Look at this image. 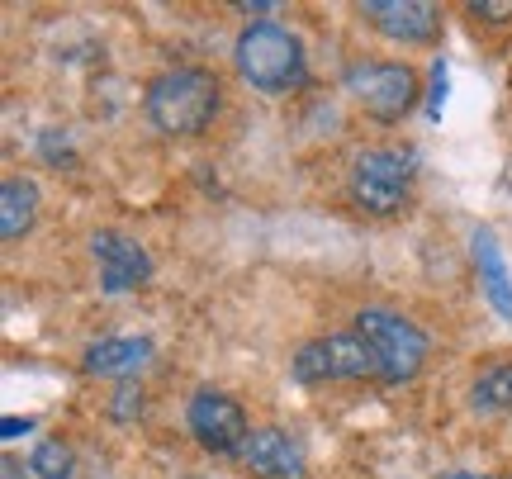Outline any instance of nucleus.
<instances>
[{
  "instance_id": "obj_1",
  "label": "nucleus",
  "mask_w": 512,
  "mask_h": 479,
  "mask_svg": "<svg viewBox=\"0 0 512 479\" xmlns=\"http://www.w3.org/2000/svg\"><path fill=\"white\" fill-rule=\"evenodd\" d=\"M147 124L166 138H200L223 114V81L209 67H166L143 91Z\"/></svg>"
},
{
  "instance_id": "obj_2",
  "label": "nucleus",
  "mask_w": 512,
  "mask_h": 479,
  "mask_svg": "<svg viewBox=\"0 0 512 479\" xmlns=\"http://www.w3.org/2000/svg\"><path fill=\"white\" fill-rule=\"evenodd\" d=\"M233 67L261 95H290L309 86L304 38L285 24H275V19H256L233 38Z\"/></svg>"
},
{
  "instance_id": "obj_3",
  "label": "nucleus",
  "mask_w": 512,
  "mask_h": 479,
  "mask_svg": "<svg viewBox=\"0 0 512 479\" xmlns=\"http://www.w3.org/2000/svg\"><path fill=\"white\" fill-rule=\"evenodd\" d=\"M347 200L370 219H394L413 200V157L399 148H366L351 157Z\"/></svg>"
},
{
  "instance_id": "obj_4",
  "label": "nucleus",
  "mask_w": 512,
  "mask_h": 479,
  "mask_svg": "<svg viewBox=\"0 0 512 479\" xmlns=\"http://www.w3.org/2000/svg\"><path fill=\"white\" fill-rule=\"evenodd\" d=\"M342 91L356 100V110L375 119V124H399L408 119V110L418 105V72L408 62H351L342 72Z\"/></svg>"
},
{
  "instance_id": "obj_5",
  "label": "nucleus",
  "mask_w": 512,
  "mask_h": 479,
  "mask_svg": "<svg viewBox=\"0 0 512 479\" xmlns=\"http://www.w3.org/2000/svg\"><path fill=\"white\" fill-rule=\"evenodd\" d=\"M290 375L299 385H356V380H380V361L361 332H328L294 351Z\"/></svg>"
},
{
  "instance_id": "obj_6",
  "label": "nucleus",
  "mask_w": 512,
  "mask_h": 479,
  "mask_svg": "<svg viewBox=\"0 0 512 479\" xmlns=\"http://www.w3.org/2000/svg\"><path fill=\"white\" fill-rule=\"evenodd\" d=\"M351 323H356V332L366 337L370 351H375V361H380V385H408L422 370V361H427V337H422L418 323H408L403 314L380 309V304L361 309Z\"/></svg>"
},
{
  "instance_id": "obj_7",
  "label": "nucleus",
  "mask_w": 512,
  "mask_h": 479,
  "mask_svg": "<svg viewBox=\"0 0 512 479\" xmlns=\"http://www.w3.org/2000/svg\"><path fill=\"white\" fill-rule=\"evenodd\" d=\"M185 423H190V437L214 456H242L256 432L247 423V408L223 389H195V399L185 408Z\"/></svg>"
},
{
  "instance_id": "obj_8",
  "label": "nucleus",
  "mask_w": 512,
  "mask_h": 479,
  "mask_svg": "<svg viewBox=\"0 0 512 479\" xmlns=\"http://www.w3.org/2000/svg\"><path fill=\"white\" fill-rule=\"evenodd\" d=\"M356 15L399 48H427L441 38V10L427 0H366Z\"/></svg>"
},
{
  "instance_id": "obj_9",
  "label": "nucleus",
  "mask_w": 512,
  "mask_h": 479,
  "mask_svg": "<svg viewBox=\"0 0 512 479\" xmlns=\"http://www.w3.org/2000/svg\"><path fill=\"white\" fill-rule=\"evenodd\" d=\"M91 257L100 266V290L105 295H128L152 280V257L138 238H128L119 228H100L91 233Z\"/></svg>"
},
{
  "instance_id": "obj_10",
  "label": "nucleus",
  "mask_w": 512,
  "mask_h": 479,
  "mask_svg": "<svg viewBox=\"0 0 512 479\" xmlns=\"http://www.w3.org/2000/svg\"><path fill=\"white\" fill-rule=\"evenodd\" d=\"M242 465L256 479H309L304 442L294 432H285V427H256L247 451H242Z\"/></svg>"
},
{
  "instance_id": "obj_11",
  "label": "nucleus",
  "mask_w": 512,
  "mask_h": 479,
  "mask_svg": "<svg viewBox=\"0 0 512 479\" xmlns=\"http://www.w3.org/2000/svg\"><path fill=\"white\" fill-rule=\"evenodd\" d=\"M152 337H100L81 351V370L100 375V380H128L152 361Z\"/></svg>"
},
{
  "instance_id": "obj_12",
  "label": "nucleus",
  "mask_w": 512,
  "mask_h": 479,
  "mask_svg": "<svg viewBox=\"0 0 512 479\" xmlns=\"http://www.w3.org/2000/svg\"><path fill=\"white\" fill-rule=\"evenodd\" d=\"M470 252H475V271H479V285H484V299L494 304L498 318L512 323V271L503 261V247H498L494 228H475L470 233Z\"/></svg>"
},
{
  "instance_id": "obj_13",
  "label": "nucleus",
  "mask_w": 512,
  "mask_h": 479,
  "mask_svg": "<svg viewBox=\"0 0 512 479\" xmlns=\"http://www.w3.org/2000/svg\"><path fill=\"white\" fill-rule=\"evenodd\" d=\"M38 204L43 200H38V185L29 176H5V185H0V238H29L38 223Z\"/></svg>"
},
{
  "instance_id": "obj_14",
  "label": "nucleus",
  "mask_w": 512,
  "mask_h": 479,
  "mask_svg": "<svg viewBox=\"0 0 512 479\" xmlns=\"http://www.w3.org/2000/svg\"><path fill=\"white\" fill-rule=\"evenodd\" d=\"M470 408H475V413H508L512 408V356L489 361V366L470 380Z\"/></svg>"
},
{
  "instance_id": "obj_15",
  "label": "nucleus",
  "mask_w": 512,
  "mask_h": 479,
  "mask_svg": "<svg viewBox=\"0 0 512 479\" xmlns=\"http://www.w3.org/2000/svg\"><path fill=\"white\" fill-rule=\"evenodd\" d=\"M29 475L34 479H72L76 475V451L62 437H43L29 456Z\"/></svg>"
},
{
  "instance_id": "obj_16",
  "label": "nucleus",
  "mask_w": 512,
  "mask_h": 479,
  "mask_svg": "<svg viewBox=\"0 0 512 479\" xmlns=\"http://www.w3.org/2000/svg\"><path fill=\"white\" fill-rule=\"evenodd\" d=\"M110 413H114V418H119V423H128V418H138V413H143V389L124 385V389H119V394H114Z\"/></svg>"
},
{
  "instance_id": "obj_17",
  "label": "nucleus",
  "mask_w": 512,
  "mask_h": 479,
  "mask_svg": "<svg viewBox=\"0 0 512 479\" xmlns=\"http://www.w3.org/2000/svg\"><path fill=\"white\" fill-rule=\"evenodd\" d=\"M465 15L489 19V24H508V19H512V0H475V5H465Z\"/></svg>"
},
{
  "instance_id": "obj_18",
  "label": "nucleus",
  "mask_w": 512,
  "mask_h": 479,
  "mask_svg": "<svg viewBox=\"0 0 512 479\" xmlns=\"http://www.w3.org/2000/svg\"><path fill=\"white\" fill-rule=\"evenodd\" d=\"M38 152L48 157L53 166H62V162H72V148H67V138L57 129H48V133H38Z\"/></svg>"
},
{
  "instance_id": "obj_19",
  "label": "nucleus",
  "mask_w": 512,
  "mask_h": 479,
  "mask_svg": "<svg viewBox=\"0 0 512 479\" xmlns=\"http://www.w3.org/2000/svg\"><path fill=\"white\" fill-rule=\"evenodd\" d=\"M441 105H446V57H437V67H432V100H427V114L441 119Z\"/></svg>"
},
{
  "instance_id": "obj_20",
  "label": "nucleus",
  "mask_w": 512,
  "mask_h": 479,
  "mask_svg": "<svg viewBox=\"0 0 512 479\" xmlns=\"http://www.w3.org/2000/svg\"><path fill=\"white\" fill-rule=\"evenodd\" d=\"M275 5H266V0H238V15H271Z\"/></svg>"
},
{
  "instance_id": "obj_21",
  "label": "nucleus",
  "mask_w": 512,
  "mask_h": 479,
  "mask_svg": "<svg viewBox=\"0 0 512 479\" xmlns=\"http://www.w3.org/2000/svg\"><path fill=\"white\" fill-rule=\"evenodd\" d=\"M29 427H34L29 418H24V423H19V418H5V437H15V432H29Z\"/></svg>"
},
{
  "instance_id": "obj_22",
  "label": "nucleus",
  "mask_w": 512,
  "mask_h": 479,
  "mask_svg": "<svg viewBox=\"0 0 512 479\" xmlns=\"http://www.w3.org/2000/svg\"><path fill=\"white\" fill-rule=\"evenodd\" d=\"M441 479H494V475H475V470H446Z\"/></svg>"
}]
</instances>
